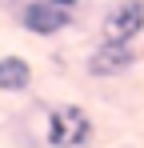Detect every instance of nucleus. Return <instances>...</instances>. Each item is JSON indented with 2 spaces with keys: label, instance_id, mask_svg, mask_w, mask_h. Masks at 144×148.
<instances>
[{
  "label": "nucleus",
  "instance_id": "7ed1b4c3",
  "mask_svg": "<svg viewBox=\"0 0 144 148\" xmlns=\"http://www.w3.org/2000/svg\"><path fill=\"white\" fill-rule=\"evenodd\" d=\"M16 24L36 40H52V36H60V32H68L76 24V12L52 4V0H28L20 8V16H16Z\"/></svg>",
  "mask_w": 144,
  "mask_h": 148
},
{
  "label": "nucleus",
  "instance_id": "f03ea898",
  "mask_svg": "<svg viewBox=\"0 0 144 148\" xmlns=\"http://www.w3.org/2000/svg\"><path fill=\"white\" fill-rule=\"evenodd\" d=\"M136 64H140L136 44H124V40H104V36H100V44L84 56V72L92 76V80H116V76H128Z\"/></svg>",
  "mask_w": 144,
  "mask_h": 148
},
{
  "label": "nucleus",
  "instance_id": "f257e3e1",
  "mask_svg": "<svg viewBox=\"0 0 144 148\" xmlns=\"http://www.w3.org/2000/svg\"><path fill=\"white\" fill-rule=\"evenodd\" d=\"M96 140V124L80 104L44 108V144L48 148H88Z\"/></svg>",
  "mask_w": 144,
  "mask_h": 148
},
{
  "label": "nucleus",
  "instance_id": "20e7f679",
  "mask_svg": "<svg viewBox=\"0 0 144 148\" xmlns=\"http://www.w3.org/2000/svg\"><path fill=\"white\" fill-rule=\"evenodd\" d=\"M100 36L136 44L144 36V0H112L100 16Z\"/></svg>",
  "mask_w": 144,
  "mask_h": 148
},
{
  "label": "nucleus",
  "instance_id": "423d86ee",
  "mask_svg": "<svg viewBox=\"0 0 144 148\" xmlns=\"http://www.w3.org/2000/svg\"><path fill=\"white\" fill-rule=\"evenodd\" d=\"M24 4H28V0H0V8H4V16H12V20L20 16V8H24Z\"/></svg>",
  "mask_w": 144,
  "mask_h": 148
},
{
  "label": "nucleus",
  "instance_id": "39448f33",
  "mask_svg": "<svg viewBox=\"0 0 144 148\" xmlns=\"http://www.w3.org/2000/svg\"><path fill=\"white\" fill-rule=\"evenodd\" d=\"M32 64H28V56L20 52H4L0 56V92H8V96H24L28 88H32Z\"/></svg>",
  "mask_w": 144,
  "mask_h": 148
},
{
  "label": "nucleus",
  "instance_id": "0eeeda50",
  "mask_svg": "<svg viewBox=\"0 0 144 148\" xmlns=\"http://www.w3.org/2000/svg\"><path fill=\"white\" fill-rule=\"evenodd\" d=\"M52 4H60V8H72V12H76V8H80L84 0H52Z\"/></svg>",
  "mask_w": 144,
  "mask_h": 148
}]
</instances>
